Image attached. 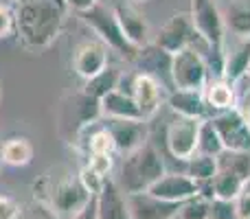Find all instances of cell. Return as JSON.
Instances as JSON below:
<instances>
[{
    "label": "cell",
    "instance_id": "obj_1",
    "mask_svg": "<svg viewBox=\"0 0 250 219\" xmlns=\"http://www.w3.org/2000/svg\"><path fill=\"white\" fill-rule=\"evenodd\" d=\"M13 9L18 38L33 51L51 46L64 26V0H18Z\"/></svg>",
    "mask_w": 250,
    "mask_h": 219
},
{
    "label": "cell",
    "instance_id": "obj_2",
    "mask_svg": "<svg viewBox=\"0 0 250 219\" xmlns=\"http://www.w3.org/2000/svg\"><path fill=\"white\" fill-rule=\"evenodd\" d=\"M163 176H165V162L160 158L158 149L147 140L138 149L125 154L119 186H121L125 195L147 193Z\"/></svg>",
    "mask_w": 250,
    "mask_h": 219
},
{
    "label": "cell",
    "instance_id": "obj_3",
    "mask_svg": "<svg viewBox=\"0 0 250 219\" xmlns=\"http://www.w3.org/2000/svg\"><path fill=\"white\" fill-rule=\"evenodd\" d=\"M38 191L44 193L38 198L40 202H46L51 208H55L57 213H64V215H75L92 198L90 191L83 186L82 178L75 176V173H66V176L46 173L40 182V186L35 184V193Z\"/></svg>",
    "mask_w": 250,
    "mask_h": 219
},
{
    "label": "cell",
    "instance_id": "obj_4",
    "mask_svg": "<svg viewBox=\"0 0 250 219\" xmlns=\"http://www.w3.org/2000/svg\"><path fill=\"white\" fill-rule=\"evenodd\" d=\"M82 20L95 31V35H99V40H101L104 46L112 48L114 53H119V55L125 57V60L134 61L138 48H134L132 44L127 42V38L123 35L112 7H105V4L99 2L97 7H92L90 11L82 13Z\"/></svg>",
    "mask_w": 250,
    "mask_h": 219
},
{
    "label": "cell",
    "instance_id": "obj_5",
    "mask_svg": "<svg viewBox=\"0 0 250 219\" xmlns=\"http://www.w3.org/2000/svg\"><path fill=\"white\" fill-rule=\"evenodd\" d=\"M208 81H211L208 66L195 46L185 48L171 57L173 90H204Z\"/></svg>",
    "mask_w": 250,
    "mask_h": 219
},
{
    "label": "cell",
    "instance_id": "obj_6",
    "mask_svg": "<svg viewBox=\"0 0 250 219\" xmlns=\"http://www.w3.org/2000/svg\"><path fill=\"white\" fill-rule=\"evenodd\" d=\"M191 24L193 31L208 48L222 51L224 48V35H226V26H224V18L222 11L213 0H191Z\"/></svg>",
    "mask_w": 250,
    "mask_h": 219
},
{
    "label": "cell",
    "instance_id": "obj_7",
    "mask_svg": "<svg viewBox=\"0 0 250 219\" xmlns=\"http://www.w3.org/2000/svg\"><path fill=\"white\" fill-rule=\"evenodd\" d=\"M200 125H202V120L185 119V116H176V119L167 125L165 142H167L169 154L176 160L187 162L189 158H193V156L198 154Z\"/></svg>",
    "mask_w": 250,
    "mask_h": 219
},
{
    "label": "cell",
    "instance_id": "obj_8",
    "mask_svg": "<svg viewBox=\"0 0 250 219\" xmlns=\"http://www.w3.org/2000/svg\"><path fill=\"white\" fill-rule=\"evenodd\" d=\"M195 42H198V35H195L193 24H191L189 11L173 13V16L160 26L158 35L154 38L156 46L163 48V51L169 53V55H176V53L193 46Z\"/></svg>",
    "mask_w": 250,
    "mask_h": 219
},
{
    "label": "cell",
    "instance_id": "obj_9",
    "mask_svg": "<svg viewBox=\"0 0 250 219\" xmlns=\"http://www.w3.org/2000/svg\"><path fill=\"white\" fill-rule=\"evenodd\" d=\"M208 120L215 127L224 151H250V127L237 108L213 114Z\"/></svg>",
    "mask_w": 250,
    "mask_h": 219
},
{
    "label": "cell",
    "instance_id": "obj_10",
    "mask_svg": "<svg viewBox=\"0 0 250 219\" xmlns=\"http://www.w3.org/2000/svg\"><path fill=\"white\" fill-rule=\"evenodd\" d=\"M147 193H151L154 198L167 199V202L185 204L187 199L200 195V184L189 178L185 171H165V176L151 186Z\"/></svg>",
    "mask_w": 250,
    "mask_h": 219
},
{
    "label": "cell",
    "instance_id": "obj_11",
    "mask_svg": "<svg viewBox=\"0 0 250 219\" xmlns=\"http://www.w3.org/2000/svg\"><path fill=\"white\" fill-rule=\"evenodd\" d=\"M171 57L173 55H169L163 48L156 46L154 42H149L138 48L136 57H134V64H136L138 73L154 77L163 88H173L171 86Z\"/></svg>",
    "mask_w": 250,
    "mask_h": 219
},
{
    "label": "cell",
    "instance_id": "obj_12",
    "mask_svg": "<svg viewBox=\"0 0 250 219\" xmlns=\"http://www.w3.org/2000/svg\"><path fill=\"white\" fill-rule=\"evenodd\" d=\"M108 46L101 42H83L73 53V70L83 81L97 77L108 68Z\"/></svg>",
    "mask_w": 250,
    "mask_h": 219
},
{
    "label": "cell",
    "instance_id": "obj_13",
    "mask_svg": "<svg viewBox=\"0 0 250 219\" xmlns=\"http://www.w3.org/2000/svg\"><path fill=\"white\" fill-rule=\"evenodd\" d=\"M129 95L134 97L138 105V112H141V119L147 120L160 110L163 105V86L156 81L154 77L149 75H143V73H134L132 75V90Z\"/></svg>",
    "mask_w": 250,
    "mask_h": 219
},
{
    "label": "cell",
    "instance_id": "obj_14",
    "mask_svg": "<svg viewBox=\"0 0 250 219\" xmlns=\"http://www.w3.org/2000/svg\"><path fill=\"white\" fill-rule=\"evenodd\" d=\"M127 206L132 219H178L182 204L154 198L151 193H136L127 195Z\"/></svg>",
    "mask_w": 250,
    "mask_h": 219
},
{
    "label": "cell",
    "instance_id": "obj_15",
    "mask_svg": "<svg viewBox=\"0 0 250 219\" xmlns=\"http://www.w3.org/2000/svg\"><path fill=\"white\" fill-rule=\"evenodd\" d=\"M105 129L110 132L114 142V149L121 154H129V151L138 149L141 145L147 142V127L145 120H114L105 119Z\"/></svg>",
    "mask_w": 250,
    "mask_h": 219
},
{
    "label": "cell",
    "instance_id": "obj_16",
    "mask_svg": "<svg viewBox=\"0 0 250 219\" xmlns=\"http://www.w3.org/2000/svg\"><path fill=\"white\" fill-rule=\"evenodd\" d=\"M114 16L119 20V26H121L123 35L127 38V42L132 44L134 48H141L145 46L147 42V35H149V26H147V20L132 2H125V0H119L114 4Z\"/></svg>",
    "mask_w": 250,
    "mask_h": 219
},
{
    "label": "cell",
    "instance_id": "obj_17",
    "mask_svg": "<svg viewBox=\"0 0 250 219\" xmlns=\"http://www.w3.org/2000/svg\"><path fill=\"white\" fill-rule=\"evenodd\" d=\"M97 215L99 219H132L127 206V195L121 191L117 180L108 178L104 189L97 195Z\"/></svg>",
    "mask_w": 250,
    "mask_h": 219
},
{
    "label": "cell",
    "instance_id": "obj_18",
    "mask_svg": "<svg viewBox=\"0 0 250 219\" xmlns=\"http://www.w3.org/2000/svg\"><path fill=\"white\" fill-rule=\"evenodd\" d=\"M167 105L176 116L185 119H211V110L204 99V90H171L167 97Z\"/></svg>",
    "mask_w": 250,
    "mask_h": 219
},
{
    "label": "cell",
    "instance_id": "obj_19",
    "mask_svg": "<svg viewBox=\"0 0 250 219\" xmlns=\"http://www.w3.org/2000/svg\"><path fill=\"white\" fill-rule=\"evenodd\" d=\"M99 108H101V116H104V119L143 120L136 101H134V97L129 95V92L119 90V88L114 92H110V95H105L104 99L99 101Z\"/></svg>",
    "mask_w": 250,
    "mask_h": 219
},
{
    "label": "cell",
    "instance_id": "obj_20",
    "mask_svg": "<svg viewBox=\"0 0 250 219\" xmlns=\"http://www.w3.org/2000/svg\"><path fill=\"white\" fill-rule=\"evenodd\" d=\"M250 70V40H239L230 51L224 48V73L222 79L229 83H237L244 77H248Z\"/></svg>",
    "mask_w": 250,
    "mask_h": 219
},
{
    "label": "cell",
    "instance_id": "obj_21",
    "mask_svg": "<svg viewBox=\"0 0 250 219\" xmlns=\"http://www.w3.org/2000/svg\"><path fill=\"white\" fill-rule=\"evenodd\" d=\"M204 99H207V105L211 110V116L237 108L235 88L226 79H211L207 83V88H204Z\"/></svg>",
    "mask_w": 250,
    "mask_h": 219
},
{
    "label": "cell",
    "instance_id": "obj_22",
    "mask_svg": "<svg viewBox=\"0 0 250 219\" xmlns=\"http://www.w3.org/2000/svg\"><path fill=\"white\" fill-rule=\"evenodd\" d=\"M224 26L239 40H250V0H230L222 11Z\"/></svg>",
    "mask_w": 250,
    "mask_h": 219
},
{
    "label": "cell",
    "instance_id": "obj_23",
    "mask_svg": "<svg viewBox=\"0 0 250 219\" xmlns=\"http://www.w3.org/2000/svg\"><path fill=\"white\" fill-rule=\"evenodd\" d=\"M33 145L24 136H11L2 142V164L9 167H26L33 160Z\"/></svg>",
    "mask_w": 250,
    "mask_h": 219
},
{
    "label": "cell",
    "instance_id": "obj_24",
    "mask_svg": "<svg viewBox=\"0 0 250 219\" xmlns=\"http://www.w3.org/2000/svg\"><path fill=\"white\" fill-rule=\"evenodd\" d=\"M121 77H123V73L117 68V66H108L104 73H99L97 77L88 79V81L83 83V95L101 101L105 95L117 90L119 83H121Z\"/></svg>",
    "mask_w": 250,
    "mask_h": 219
},
{
    "label": "cell",
    "instance_id": "obj_25",
    "mask_svg": "<svg viewBox=\"0 0 250 219\" xmlns=\"http://www.w3.org/2000/svg\"><path fill=\"white\" fill-rule=\"evenodd\" d=\"M246 184H248V182H244L242 178L233 176V173L217 171L215 178L211 180V198L224 199V202H235Z\"/></svg>",
    "mask_w": 250,
    "mask_h": 219
},
{
    "label": "cell",
    "instance_id": "obj_26",
    "mask_svg": "<svg viewBox=\"0 0 250 219\" xmlns=\"http://www.w3.org/2000/svg\"><path fill=\"white\" fill-rule=\"evenodd\" d=\"M217 171H229L250 182V151H222L217 156Z\"/></svg>",
    "mask_w": 250,
    "mask_h": 219
},
{
    "label": "cell",
    "instance_id": "obj_27",
    "mask_svg": "<svg viewBox=\"0 0 250 219\" xmlns=\"http://www.w3.org/2000/svg\"><path fill=\"white\" fill-rule=\"evenodd\" d=\"M185 164H187L185 173L189 178H193L198 184L211 182L217 173V158H211V156H204V154H195L193 158H189Z\"/></svg>",
    "mask_w": 250,
    "mask_h": 219
},
{
    "label": "cell",
    "instance_id": "obj_28",
    "mask_svg": "<svg viewBox=\"0 0 250 219\" xmlns=\"http://www.w3.org/2000/svg\"><path fill=\"white\" fill-rule=\"evenodd\" d=\"M224 151V145H222L220 136H217L215 127L208 119L202 120L200 125V136H198V154L211 156V158H217V156Z\"/></svg>",
    "mask_w": 250,
    "mask_h": 219
},
{
    "label": "cell",
    "instance_id": "obj_29",
    "mask_svg": "<svg viewBox=\"0 0 250 219\" xmlns=\"http://www.w3.org/2000/svg\"><path fill=\"white\" fill-rule=\"evenodd\" d=\"M86 151H88V156H112L114 151H117L114 149L112 136H110V132L105 129V125H99V127L88 136Z\"/></svg>",
    "mask_w": 250,
    "mask_h": 219
},
{
    "label": "cell",
    "instance_id": "obj_30",
    "mask_svg": "<svg viewBox=\"0 0 250 219\" xmlns=\"http://www.w3.org/2000/svg\"><path fill=\"white\" fill-rule=\"evenodd\" d=\"M208 215H211V199L204 195H195L180 206L178 219H208Z\"/></svg>",
    "mask_w": 250,
    "mask_h": 219
},
{
    "label": "cell",
    "instance_id": "obj_31",
    "mask_svg": "<svg viewBox=\"0 0 250 219\" xmlns=\"http://www.w3.org/2000/svg\"><path fill=\"white\" fill-rule=\"evenodd\" d=\"M18 219H60V213L55 208H51L46 202H40V199H33V202L24 204L20 211V217Z\"/></svg>",
    "mask_w": 250,
    "mask_h": 219
},
{
    "label": "cell",
    "instance_id": "obj_32",
    "mask_svg": "<svg viewBox=\"0 0 250 219\" xmlns=\"http://www.w3.org/2000/svg\"><path fill=\"white\" fill-rule=\"evenodd\" d=\"M16 33V9L0 2V40Z\"/></svg>",
    "mask_w": 250,
    "mask_h": 219
},
{
    "label": "cell",
    "instance_id": "obj_33",
    "mask_svg": "<svg viewBox=\"0 0 250 219\" xmlns=\"http://www.w3.org/2000/svg\"><path fill=\"white\" fill-rule=\"evenodd\" d=\"M88 169L92 173H97L99 178L108 180L110 171H112V156H88Z\"/></svg>",
    "mask_w": 250,
    "mask_h": 219
},
{
    "label": "cell",
    "instance_id": "obj_34",
    "mask_svg": "<svg viewBox=\"0 0 250 219\" xmlns=\"http://www.w3.org/2000/svg\"><path fill=\"white\" fill-rule=\"evenodd\" d=\"M208 219H237V215H235V202H224V199L213 198Z\"/></svg>",
    "mask_w": 250,
    "mask_h": 219
},
{
    "label": "cell",
    "instance_id": "obj_35",
    "mask_svg": "<svg viewBox=\"0 0 250 219\" xmlns=\"http://www.w3.org/2000/svg\"><path fill=\"white\" fill-rule=\"evenodd\" d=\"M22 206L11 195H0V219H18Z\"/></svg>",
    "mask_w": 250,
    "mask_h": 219
},
{
    "label": "cell",
    "instance_id": "obj_36",
    "mask_svg": "<svg viewBox=\"0 0 250 219\" xmlns=\"http://www.w3.org/2000/svg\"><path fill=\"white\" fill-rule=\"evenodd\" d=\"M235 215H237V219H250V182L244 186L239 198L235 199Z\"/></svg>",
    "mask_w": 250,
    "mask_h": 219
},
{
    "label": "cell",
    "instance_id": "obj_37",
    "mask_svg": "<svg viewBox=\"0 0 250 219\" xmlns=\"http://www.w3.org/2000/svg\"><path fill=\"white\" fill-rule=\"evenodd\" d=\"M101 0H64V4H66V9H73V11H77L79 16L82 13H86V11H90L92 7H97Z\"/></svg>",
    "mask_w": 250,
    "mask_h": 219
},
{
    "label": "cell",
    "instance_id": "obj_38",
    "mask_svg": "<svg viewBox=\"0 0 250 219\" xmlns=\"http://www.w3.org/2000/svg\"><path fill=\"white\" fill-rule=\"evenodd\" d=\"M70 219H99V215H97V195H92L90 202H88L82 211L70 215Z\"/></svg>",
    "mask_w": 250,
    "mask_h": 219
},
{
    "label": "cell",
    "instance_id": "obj_39",
    "mask_svg": "<svg viewBox=\"0 0 250 219\" xmlns=\"http://www.w3.org/2000/svg\"><path fill=\"white\" fill-rule=\"evenodd\" d=\"M237 110H239V114L244 116V120H246L248 127H250V90L242 97V101L237 103Z\"/></svg>",
    "mask_w": 250,
    "mask_h": 219
},
{
    "label": "cell",
    "instance_id": "obj_40",
    "mask_svg": "<svg viewBox=\"0 0 250 219\" xmlns=\"http://www.w3.org/2000/svg\"><path fill=\"white\" fill-rule=\"evenodd\" d=\"M0 164H2V142H0Z\"/></svg>",
    "mask_w": 250,
    "mask_h": 219
},
{
    "label": "cell",
    "instance_id": "obj_41",
    "mask_svg": "<svg viewBox=\"0 0 250 219\" xmlns=\"http://www.w3.org/2000/svg\"><path fill=\"white\" fill-rule=\"evenodd\" d=\"M132 2H147V0H132Z\"/></svg>",
    "mask_w": 250,
    "mask_h": 219
},
{
    "label": "cell",
    "instance_id": "obj_42",
    "mask_svg": "<svg viewBox=\"0 0 250 219\" xmlns=\"http://www.w3.org/2000/svg\"><path fill=\"white\" fill-rule=\"evenodd\" d=\"M248 77H250V70H248Z\"/></svg>",
    "mask_w": 250,
    "mask_h": 219
}]
</instances>
